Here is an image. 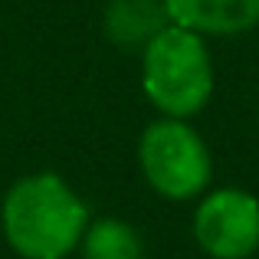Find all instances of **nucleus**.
Instances as JSON below:
<instances>
[{"label": "nucleus", "instance_id": "obj_1", "mask_svg": "<svg viewBox=\"0 0 259 259\" xmlns=\"http://www.w3.org/2000/svg\"><path fill=\"white\" fill-rule=\"evenodd\" d=\"M4 236L23 259H66L82 243L89 210L59 174H30L4 197Z\"/></svg>", "mask_w": 259, "mask_h": 259}, {"label": "nucleus", "instance_id": "obj_2", "mask_svg": "<svg viewBox=\"0 0 259 259\" xmlns=\"http://www.w3.org/2000/svg\"><path fill=\"white\" fill-rule=\"evenodd\" d=\"M141 85L148 102L164 112V118L184 121L197 115L213 92V63L203 36L167 23L158 36L145 43Z\"/></svg>", "mask_w": 259, "mask_h": 259}, {"label": "nucleus", "instance_id": "obj_3", "mask_svg": "<svg viewBox=\"0 0 259 259\" xmlns=\"http://www.w3.org/2000/svg\"><path fill=\"white\" fill-rule=\"evenodd\" d=\"M138 161L145 181L167 200H190L210 184V151L181 118H161L141 132Z\"/></svg>", "mask_w": 259, "mask_h": 259}, {"label": "nucleus", "instance_id": "obj_4", "mask_svg": "<svg viewBox=\"0 0 259 259\" xmlns=\"http://www.w3.org/2000/svg\"><path fill=\"white\" fill-rule=\"evenodd\" d=\"M194 240L213 259H249L259 249V197L240 187L203 197L194 213Z\"/></svg>", "mask_w": 259, "mask_h": 259}, {"label": "nucleus", "instance_id": "obj_5", "mask_svg": "<svg viewBox=\"0 0 259 259\" xmlns=\"http://www.w3.org/2000/svg\"><path fill=\"white\" fill-rule=\"evenodd\" d=\"M167 20L190 33L233 36L259 23V0H164Z\"/></svg>", "mask_w": 259, "mask_h": 259}, {"label": "nucleus", "instance_id": "obj_6", "mask_svg": "<svg viewBox=\"0 0 259 259\" xmlns=\"http://www.w3.org/2000/svg\"><path fill=\"white\" fill-rule=\"evenodd\" d=\"M167 23L164 0H112L105 10V33L118 46H145Z\"/></svg>", "mask_w": 259, "mask_h": 259}, {"label": "nucleus", "instance_id": "obj_7", "mask_svg": "<svg viewBox=\"0 0 259 259\" xmlns=\"http://www.w3.org/2000/svg\"><path fill=\"white\" fill-rule=\"evenodd\" d=\"M82 259H145V246L125 220H95L82 233Z\"/></svg>", "mask_w": 259, "mask_h": 259}]
</instances>
